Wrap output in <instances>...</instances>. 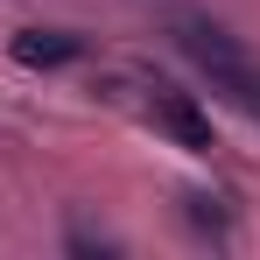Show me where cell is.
Instances as JSON below:
<instances>
[{
	"instance_id": "3",
	"label": "cell",
	"mask_w": 260,
	"mask_h": 260,
	"mask_svg": "<svg viewBox=\"0 0 260 260\" xmlns=\"http://www.w3.org/2000/svg\"><path fill=\"white\" fill-rule=\"evenodd\" d=\"M78 56H85V36H71V28H21L14 36V63H28V71H56Z\"/></svg>"
},
{
	"instance_id": "2",
	"label": "cell",
	"mask_w": 260,
	"mask_h": 260,
	"mask_svg": "<svg viewBox=\"0 0 260 260\" xmlns=\"http://www.w3.org/2000/svg\"><path fill=\"white\" fill-rule=\"evenodd\" d=\"M141 113H148L162 134H169L176 148H190V155H211V120H204V106H197L190 91H176L169 78H148V85H141Z\"/></svg>"
},
{
	"instance_id": "4",
	"label": "cell",
	"mask_w": 260,
	"mask_h": 260,
	"mask_svg": "<svg viewBox=\"0 0 260 260\" xmlns=\"http://www.w3.org/2000/svg\"><path fill=\"white\" fill-rule=\"evenodd\" d=\"M183 204H190V218H197L211 239H225V211H218V197H183Z\"/></svg>"
},
{
	"instance_id": "1",
	"label": "cell",
	"mask_w": 260,
	"mask_h": 260,
	"mask_svg": "<svg viewBox=\"0 0 260 260\" xmlns=\"http://www.w3.org/2000/svg\"><path fill=\"white\" fill-rule=\"evenodd\" d=\"M176 49L211 78V91H225L239 113L260 120V63H253V49L239 36H225L218 21H176Z\"/></svg>"
}]
</instances>
